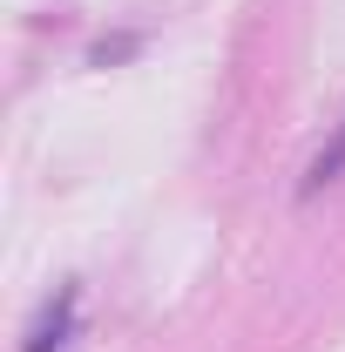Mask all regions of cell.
Listing matches in <instances>:
<instances>
[{"instance_id": "6da1fadb", "label": "cell", "mask_w": 345, "mask_h": 352, "mask_svg": "<svg viewBox=\"0 0 345 352\" xmlns=\"http://www.w3.org/2000/svg\"><path fill=\"white\" fill-rule=\"evenodd\" d=\"M68 339H75V285L54 292V305H41L34 332H27V352H68Z\"/></svg>"}, {"instance_id": "7a4b0ae2", "label": "cell", "mask_w": 345, "mask_h": 352, "mask_svg": "<svg viewBox=\"0 0 345 352\" xmlns=\"http://www.w3.org/2000/svg\"><path fill=\"white\" fill-rule=\"evenodd\" d=\"M345 176V129L332 135V142H325V149H318V156H311V170H304V197H318V190H325V183H339Z\"/></svg>"}]
</instances>
